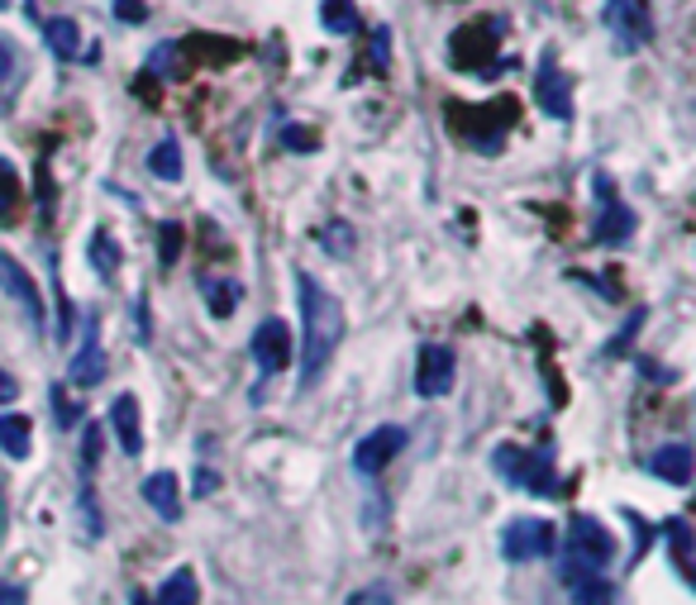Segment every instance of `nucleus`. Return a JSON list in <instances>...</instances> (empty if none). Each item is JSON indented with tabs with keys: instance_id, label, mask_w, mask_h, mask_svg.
Listing matches in <instances>:
<instances>
[{
	"instance_id": "nucleus-38",
	"label": "nucleus",
	"mask_w": 696,
	"mask_h": 605,
	"mask_svg": "<svg viewBox=\"0 0 696 605\" xmlns=\"http://www.w3.org/2000/svg\"><path fill=\"white\" fill-rule=\"evenodd\" d=\"M10 68H14V48H10L6 39H0V82L10 76Z\"/></svg>"
},
{
	"instance_id": "nucleus-18",
	"label": "nucleus",
	"mask_w": 696,
	"mask_h": 605,
	"mask_svg": "<svg viewBox=\"0 0 696 605\" xmlns=\"http://www.w3.org/2000/svg\"><path fill=\"white\" fill-rule=\"evenodd\" d=\"M201 296H205V306H211L215 320H229L234 306L244 300V286L234 277H201Z\"/></svg>"
},
{
	"instance_id": "nucleus-8",
	"label": "nucleus",
	"mask_w": 696,
	"mask_h": 605,
	"mask_svg": "<svg viewBox=\"0 0 696 605\" xmlns=\"http://www.w3.org/2000/svg\"><path fill=\"white\" fill-rule=\"evenodd\" d=\"M0 291H6L14 306L24 310V320L34 325V329H43V300H39V286H34V277L24 273V263H14L10 253H0Z\"/></svg>"
},
{
	"instance_id": "nucleus-20",
	"label": "nucleus",
	"mask_w": 696,
	"mask_h": 605,
	"mask_svg": "<svg viewBox=\"0 0 696 605\" xmlns=\"http://www.w3.org/2000/svg\"><path fill=\"white\" fill-rule=\"evenodd\" d=\"M153 605H201V586H196V572L192 567H177L172 577L157 586Z\"/></svg>"
},
{
	"instance_id": "nucleus-14",
	"label": "nucleus",
	"mask_w": 696,
	"mask_h": 605,
	"mask_svg": "<svg viewBox=\"0 0 696 605\" xmlns=\"http://www.w3.org/2000/svg\"><path fill=\"white\" fill-rule=\"evenodd\" d=\"M596 186H601V201H606V211H601L592 238H596V244H621V238L635 234V211L611 196V182H606V177H601Z\"/></svg>"
},
{
	"instance_id": "nucleus-31",
	"label": "nucleus",
	"mask_w": 696,
	"mask_h": 605,
	"mask_svg": "<svg viewBox=\"0 0 696 605\" xmlns=\"http://www.w3.org/2000/svg\"><path fill=\"white\" fill-rule=\"evenodd\" d=\"M348 605H397V601H391L387 586H362V592L348 596Z\"/></svg>"
},
{
	"instance_id": "nucleus-32",
	"label": "nucleus",
	"mask_w": 696,
	"mask_h": 605,
	"mask_svg": "<svg viewBox=\"0 0 696 605\" xmlns=\"http://www.w3.org/2000/svg\"><path fill=\"white\" fill-rule=\"evenodd\" d=\"M177 58H182V48L177 43H167V48H157V53L149 58V68L157 72V68H167V76H177Z\"/></svg>"
},
{
	"instance_id": "nucleus-41",
	"label": "nucleus",
	"mask_w": 696,
	"mask_h": 605,
	"mask_svg": "<svg viewBox=\"0 0 696 605\" xmlns=\"http://www.w3.org/2000/svg\"><path fill=\"white\" fill-rule=\"evenodd\" d=\"M134 605H153V601H149L144 592H134Z\"/></svg>"
},
{
	"instance_id": "nucleus-42",
	"label": "nucleus",
	"mask_w": 696,
	"mask_h": 605,
	"mask_svg": "<svg viewBox=\"0 0 696 605\" xmlns=\"http://www.w3.org/2000/svg\"><path fill=\"white\" fill-rule=\"evenodd\" d=\"M6 6H10V0H0V10H6Z\"/></svg>"
},
{
	"instance_id": "nucleus-36",
	"label": "nucleus",
	"mask_w": 696,
	"mask_h": 605,
	"mask_svg": "<svg viewBox=\"0 0 696 605\" xmlns=\"http://www.w3.org/2000/svg\"><path fill=\"white\" fill-rule=\"evenodd\" d=\"M644 325V310H635V315H630V325H625V334H615V343H611V353H621V348L630 343V334H635Z\"/></svg>"
},
{
	"instance_id": "nucleus-22",
	"label": "nucleus",
	"mask_w": 696,
	"mask_h": 605,
	"mask_svg": "<svg viewBox=\"0 0 696 605\" xmlns=\"http://www.w3.org/2000/svg\"><path fill=\"white\" fill-rule=\"evenodd\" d=\"M149 172H153V177H167V182L182 177V148H177V139H163L149 153Z\"/></svg>"
},
{
	"instance_id": "nucleus-43",
	"label": "nucleus",
	"mask_w": 696,
	"mask_h": 605,
	"mask_svg": "<svg viewBox=\"0 0 696 605\" xmlns=\"http://www.w3.org/2000/svg\"><path fill=\"white\" fill-rule=\"evenodd\" d=\"M24 6H34V0H24Z\"/></svg>"
},
{
	"instance_id": "nucleus-5",
	"label": "nucleus",
	"mask_w": 696,
	"mask_h": 605,
	"mask_svg": "<svg viewBox=\"0 0 696 605\" xmlns=\"http://www.w3.org/2000/svg\"><path fill=\"white\" fill-rule=\"evenodd\" d=\"M559 544V534H553L549 520H511L501 530V553L511 563H530V558H544Z\"/></svg>"
},
{
	"instance_id": "nucleus-29",
	"label": "nucleus",
	"mask_w": 696,
	"mask_h": 605,
	"mask_svg": "<svg viewBox=\"0 0 696 605\" xmlns=\"http://www.w3.org/2000/svg\"><path fill=\"white\" fill-rule=\"evenodd\" d=\"M14 201H20V191H14V172H10L6 157H0V215H10Z\"/></svg>"
},
{
	"instance_id": "nucleus-19",
	"label": "nucleus",
	"mask_w": 696,
	"mask_h": 605,
	"mask_svg": "<svg viewBox=\"0 0 696 605\" xmlns=\"http://www.w3.org/2000/svg\"><path fill=\"white\" fill-rule=\"evenodd\" d=\"M43 43H49V53L72 62L76 53H82V29H76V20H68V14H53L49 24H43Z\"/></svg>"
},
{
	"instance_id": "nucleus-37",
	"label": "nucleus",
	"mask_w": 696,
	"mask_h": 605,
	"mask_svg": "<svg viewBox=\"0 0 696 605\" xmlns=\"http://www.w3.org/2000/svg\"><path fill=\"white\" fill-rule=\"evenodd\" d=\"M219 486V476L211 468H196V496H205V491H215Z\"/></svg>"
},
{
	"instance_id": "nucleus-26",
	"label": "nucleus",
	"mask_w": 696,
	"mask_h": 605,
	"mask_svg": "<svg viewBox=\"0 0 696 605\" xmlns=\"http://www.w3.org/2000/svg\"><path fill=\"white\" fill-rule=\"evenodd\" d=\"M282 143H287L291 153H315L320 148V134L306 130V124H282Z\"/></svg>"
},
{
	"instance_id": "nucleus-1",
	"label": "nucleus",
	"mask_w": 696,
	"mask_h": 605,
	"mask_svg": "<svg viewBox=\"0 0 696 605\" xmlns=\"http://www.w3.org/2000/svg\"><path fill=\"white\" fill-rule=\"evenodd\" d=\"M296 291H300V320H306V339H300L306 343V353H300V387H315L344 339V310L310 273L296 277Z\"/></svg>"
},
{
	"instance_id": "nucleus-33",
	"label": "nucleus",
	"mask_w": 696,
	"mask_h": 605,
	"mask_svg": "<svg viewBox=\"0 0 696 605\" xmlns=\"http://www.w3.org/2000/svg\"><path fill=\"white\" fill-rule=\"evenodd\" d=\"M115 14H120V20H130V24H144L149 6H144V0H115Z\"/></svg>"
},
{
	"instance_id": "nucleus-2",
	"label": "nucleus",
	"mask_w": 696,
	"mask_h": 605,
	"mask_svg": "<svg viewBox=\"0 0 696 605\" xmlns=\"http://www.w3.org/2000/svg\"><path fill=\"white\" fill-rule=\"evenodd\" d=\"M453 110V130L458 134H468V143L472 148H482V153H497L501 143H505V130H511V124L520 120V101L515 95H497L492 105H478V110H458V105H449Z\"/></svg>"
},
{
	"instance_id": "nucleus-39",
	"label": "nucleus",
	"mask_w": 696,
	"mask_h": 605,
	"mask_svg": "<svg viewBox=\"0 0 696 605\" xmlns=\"http://www.w3.org/2000/svg\"><path fill=\"white\" fill-rule=\"evenodd\" d=\"M14 396H20V387H14V377H6V372H0V406H10Z\"/></svg>"
},
{
	"instance_id": "nucleus-13",
	"label": "nucleus",
	"mask_w": 696,
	"mask_h": 605,
	"mask_svg": "<svg viewBox=\"0 0 696 605\" xmlns=\"http://www.w3.org/2000/svg\"><path fill=\"white\" fill-rule=\"evenodd\" d=\"M573 553H582V558L596 563V567H606L615 558V539H611V530L601 520L577 515L573 520Z\"/></svg>"
},
{
	"instance_id": "nucleus-4",
	"label": "nucleus",
	"mask_w": 696,
	"mask_h": 605,
	"mask_svg": "<svg viewBox=\"0 0 696 605\" xmlns=\"http://www.w3.org/2000/svg\"><path fill=\"white\" fill-rule=\"evenodd\" d=\"M497 20H482V24H463L458 34L449 39V58L453 68H468V72H482L497 62Z\"/></svg>"
},
{
	"instance_id": "nucleus-21",
	"label": "nucleus",
	"mask_w": 696,
	"mask_h": 605,
	"mask_svg": "<svg viewBox=\"0 0 696 605\" xmlns=\"http://www.w3.org/2000/svg\"><path fill=\"white\" fill-rule=\"evenodd\" d=\"M0 449H6L14 463H24L29 449H34V434H29V416H0Z\"/></svg>"
},
{
	"instance_id": "nucleus-7",
	"label": "nucleus",
	"mask_w": 696,
	"mask_h": 605,
	"mask_svg": "<svg viewBox=\"0 0 696 605\" xmlns=\"http://www.w3.org/2000/svg\"><path fill=\"white\" fill-rule=\"evenodd\" d=\"M458 377V358L444 343H424L420 348V368H416V391L420 396H449Z\"/></svg>"
},
{
	"instance_id": "nucleus-24",
	"label": "nucleus",
	"mask_w": 696,
	"mask_h": 605,
	"mask_svg": "<svg viewBox=\"0 0 696 605\" xmlns=\"http://www.w3.org/2000/svg\"><path fill=\"white\" fill-rule=\"evenodd\" d=\"M91 263H96V273L110 281L115 277V267H120V248H115V238H110V229H96L91 234Z\"/></svg>"
},
{
	"instance_id": "nucleus-10",
	"label": "nucleus",
	"mask_w": 696,
	"mask_h": 605,
	"mask_svg": "<svg viewBox=\"0 0 696 605\" xmlns=\"http://www.w3.org/2000/svg\"><path fill=\"white\" fill-rule=\"evenodd\" d=\"M606 24L615 29V43L621 48H639V43H648V34H654V24H648V0H611Z\"/></svg>"
},
{
	"instance_id": "nucleus-27",
	"label": "nucleus",
	"mask_w": 696,
	"mask_h": 605,
	"mask_svg": "<svg viewBox=\"0 0 696 605\" xmlns=\"http://www.w3.org/2000/svg\"><path fill=\"white\" fill-rule=\"evenodd\" d=\"M186 53H196V58H234V53H239V43H219V39H192V43H186Z\"/></svg>"
},
{
	"instance_id": "nucleus-34",
	"label": "nucleus",
	"mask_w": 696,
	"mask_h": 605,
	"mask_svg": "<svg viewBox=\"0 0 696 605\" xmlns=\"http://www.w3.org/2000/svg\"><path fill=\"white\" fill-rule=\"evenodd\" d=\"M82 463H86V468H96V463H101V429H96V424L86 429V443H82Z\"/></svg>"
},
{
	"instance_id": "nucleus-28",
	"label": "nucleus",
	"mask_w": 696,
	"mask_h": 605,
	"mask_svg": "<svg viewBox=\"0 0 696 605\" xmlns=\"http://www.w3.org/2000/svg\"><path fill=\"white\" fill-rule=\"evenodd\" d=\"M368 58H372V72L382 76L387 72V58H391V29H372V48H368Z\"/></svg>"
},
{
	"instance_id": "nucleus-12",
	"label": "nucleus",
	"mask_w": 696,
	"mask_h": 605,
	"mask_svg": "<svg viewBox=\"0 0 696 605\" xmlns=\"http://www.w3.org/2000/svg\"><path fill=\"white\" fill-rule=\"evenodd\" d=\"M110 429H115V439H120L124 458H139V453H144V424H139V396L120 391L115 401H110Z\"/></svg>"
},
{
	"instance_id": "nucleus-40",
	"label": "nucleus",
	"mask_w": 696,
	"mask_h": 605,
	"mask_svg": "<svg viewBox=\"0 0 696 605\" xmlns=\"http://www.w3.org/2000/svg\"><path fill=\"white\" fill-rule=\"evenodd\" d=\"M0 605H24V592H20V586H6V582H0Z\"/></svg>"
},
{
	"instance_id": "nucleus-11",
	"label": "nucleus",
	"mask_w": 696,
	"mask_h": 605,
	"mask_svg": "<svg viewBox=\"0 0 696 605\" xmlns=\"http://www.w3.org/2000/svg\"><path fill=\"white\" fill-rule=\"evenodd\" d=\"M534 101H540L544 115L567 120L573 115V76H567L563 68H553V62H544L540 82H534Z\"/></svg>"
},
{
	"instance_id": "nucleus-23",
	"label": "nucleus",
	"mask_w": 696,
	"mask_h": 605,
	"mask_svg": "<svg viewBox=\"0 0 696 605\" xmlns=\"http://www.w3.org/2000/svg\"><path fill=\"white\" fill-rule=\"evenodd\" d=\"M320 24L329 29V34H354V29H358L354 0H325V6H320Z\"/></svg>"
},
{
	"instance_id": "nucleus-15",
	"label": "nucleus",
	"mask_w": 696,
	"mask_h": 605,
	"mask_svg": "<svg viewBox=\"0 0 696 605\" xmlns=\"http://www.w3.org/2000/svg\"><path fill=\"white\" fill-rule=\"evenodd\" d=\"M96 315H86V343L76 348V358H72V387H96V381H105V353H101V339H96Z\"/></svg>"
},
{
	"instance_id": "nucleus-35",
	"label": "nucleus",
	"mask_w": 696,
	"mask_h": 605,
	"mask_svg": "<svg viewBox=\"0 0 696 605\" xmlns=\"http://www.w3.org/2000/svg\"><path fill=\"white\" fill-rule=\"evenodd\" d=\"M325 244L335 248V253H348V248H354V238H348L344 225H329V229H325Z\"/></svg>"
},
{
	"instance_id": "nucleus-17",
	"label": "nucleus",
	"mask_w": 696,
	"mask_h": 605,
	"mask_svg": "<svg viewBox=\"0 0 696 605\" xmlns=\"http://www.w3.org/2000/svg\"><path fill=\"white\" fill-rule=\"evenodd\" d=\"M144 501L153 505L163 520H182V496H177V476H172L167 468L163 472H153L149 482H144Z\"/></svg>"
},
{
	"instance_id": "nucleus-30",
	"label": "nucleus",
	"mask_w": 696,
	"mask_h": 605,
	"mask_svg": "<svg viewBox=\"0 0 696 605\" xmlns=\"http://www.w3.org/2000/svg\"><path fill=\"white\" fill-rule=\"evenodd\" d=\"M49 401L58 406V424H62V429H72V424H76V416H82V410H76V406L68 401V391H62V387H53V391H49Z\"/></svg>"
},
{
	"instance_id": "nucleus-25",
	"label": "nucleus",
	"mask_w": 696,
	"mask_h": 605,
	"mask_svg": "<svg viewBox=\"0 0 696 605\" xmlns=\"http://www.w3.org/2000/svg\"><path fill=\"white\" fill-rule=\"evenodd\" d=\"M182 244H186L182 225H177V219H163V229H157V263H163V267H177Z\"/></svg>"
},
{
	"instance_id": "nucleus-16",
	"label": "nucleus",
	"mask_w": 696,
	"mask_h": 605,
	"mask_svg": "<svg viewBox=\"0 0 696 605\" xmlns=\"http://www.w3.org/2000/svg\"><path fill=\"white\" fill-rule=\"evenodd\" d=\"M648 468H654L663 482L687 486V482H692V449H687V443H663V449L648 458Z\"/></svg>"
},
{
	"instance_id": "nucleus-9",
	"label": "nucleus",
	"mask_w": 696,
	"mask_h": 605,
	"mask_svg": "<svg viewBox=\"0 0 696 605\" xmlns=\"http://www.w3.org/2000/svg\"><path fill=\"white\" fill-rule=\"evenodd\" d=\"M291 353H296L291 329L282 325V320H263L258 334H253V358H258V368H263L267 377H277V372L291 362Z\"/></svg>"
},
{
	"instance_id": "nucleus-3",
	"label": "nucleus",
	"mask_w": 696,
	"mask_h": 605,
	"mask_svg": "<svg viewBox=\"0 0 696 605\" xmlns=\"http://www.w3.org/2000/svg\"><path fill=\"white\" fill-rule=\"evenodd\" d=\"M492 463L501 476H511L515 486H525L530 496H559V476H553L549 453H530V449H515V443H501Z\"/></svg>"
},
{
	"instance_id": "nucleus-6",
	"label": "nucleus",
	"mask_w": 696,
	"mask_h": 605,
	"mask_svg": "<svg viewBox=\"0 0 696 605\" xmlns=\"http://www.w3.org/2000/svg\"><path fill=\"white\" fill-rule=\"evenodd\" d=\"M401 449H406V429H401V424L372 429V434H368V439H358V449H354V472L377 476V472H382Z\"/></svg>"
}]
</instances>
